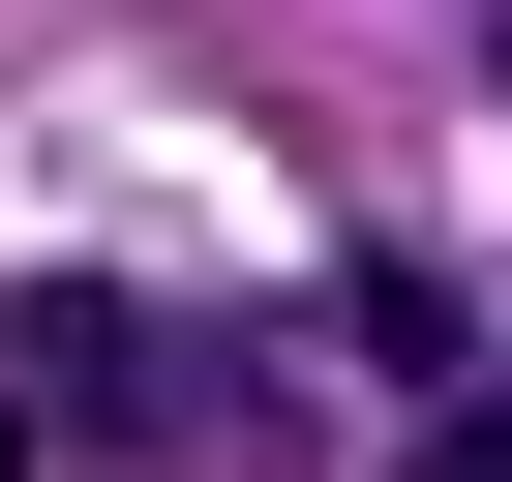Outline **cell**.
<instances>
[{
  "instance_id": "1",
  "label": "cell",
  "mask_w": 512,
  "mask_h": 482,
  "mask_svg": "<svg viewBox=\"0 0 512 482\" xmlns=\"http://www.w3.org/2000/svg\"><path fill=\"white\" fill-rule=\"evenodd\" d=\"M0 362H31L61 422H181V332H151V302H31V332H0Z\"/></svg>"
},
{
  "instance_id": "2",
  "label": "cell",
  "mask_w": 512,
  "mask_h": 482,
  "mask_svg": "<svg viewBox=\"0 0 512 482\" xmlns=\"http://www.w3.org/2000/svg\"><path fill=\"white\" fill-rule=\"evenodd\" d=\"M0 482H31V422H0Z\"/></svg>"
}]
</instances>
